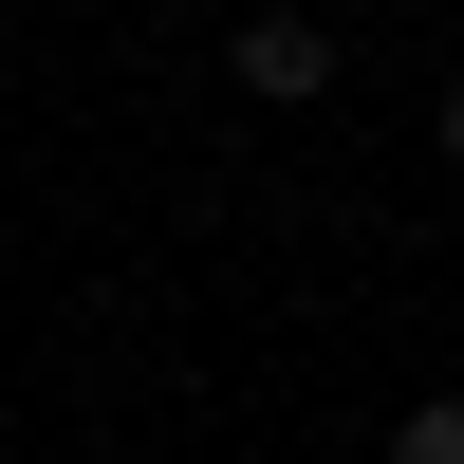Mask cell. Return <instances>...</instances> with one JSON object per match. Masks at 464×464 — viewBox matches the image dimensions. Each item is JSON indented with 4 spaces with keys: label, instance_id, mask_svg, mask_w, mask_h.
Here are the masks:
<instances>
[{
    "label": "cell",
    "instance_id": "cell-1",
    "mask_svg": "<svg viewBox=\"0 0 464 464\" xmlns=\"http://www.w3.org/2000/svg\"><path fill=\"white\" fill-rule=\"evenodd\" d=\"M242 93H260V111H316V93H334V37L297 19V0H260V19H242Z\"/></svg>",
    "mask_w": 464,
    "mask_h": 464
},
{
    "label": "cell",
    "instance_id": "cell-2",
    "mask_svg": "<svg viewBox=\"0 0 464 464\" xmlns=\"http://www.w3.org/2000/svg\"><path fill=\"white\" fill-rule=\"evenodd\" d=\"M391 464H464V409L428 391V409H409V428H391Z\"/></svg>",
    "mask_w": 464,
    "mask_h": 464
},
{
    "label": "cell",
    "instance_id": "cell-3",
    "mask_svg": "<svg viewBox=\"0 0 464 464\" xmlns=\"http://www.w3.org/2000/svg\"><path fill=\"white\" fill-rule=\"evenodd\" d=\"M446 168H464V74H446Z\"/></svg>",
    "mask_w": 464,
    "mask_h": 464
}]
</instances>
